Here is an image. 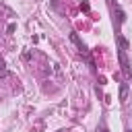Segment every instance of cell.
Here are the masks:
<instances>
[{
    "label": "cell",
    "instance_id": "1",
    "mask_svg": "<svg viewBox=\"0 0 132 132\" xmlns=\"http://www.w3.org/2000/svg\"><path fill=\"white\" fill-rule=\"evenodd\" d=\"M120 62H122V70H124L126 74H130V68H128V60H126V54H124V50H120Z\"/></svg>",
    "mask_w": 132,
    "mask_h": 132
},
{
    "label": "cell",
    "instance_id": "4",
    "mask_svg": "<svg viewBox=\"0 0 132 132\" xmlns=\"http://www.w3.org/2000/svg\"><path fill=\"white\" fill-rule=\"evenodd\" d=\"M130 132H132V130H130Z\"/></svg>",
    "mask_w": 132,
    "mask_h": 132
},
{
    "label": "cell",
    "instance_id": "2",
    "mask_svg": "<svg viewBox=\"0 0 132 132\" xmlns=\"http://www.w3.org/2000/svg\"><path fill=\"white\" fill-rule=\"evenodd\" d=\"M126 99H128V85H126V82H122V87H120V101L124 103Z\"/></svg>",
    "mask_w": 132,
    "mask_h": 132
},
{
    "label": "cell",
    "instance_id": "3",
    "mask_svg": "<svg viewBox=\"0 0 132 132\" xmlns=\"http://www.w3.org/2000/svg\"><path fill=\"white\" fill-rule=\"evenodd\" d=\"M99 132H109V130H107V128H105V126H103V128H101V130H99Z\"/></svg>",
    "mask_w": 132,
    "mask_h": 132
}]
</instances>
